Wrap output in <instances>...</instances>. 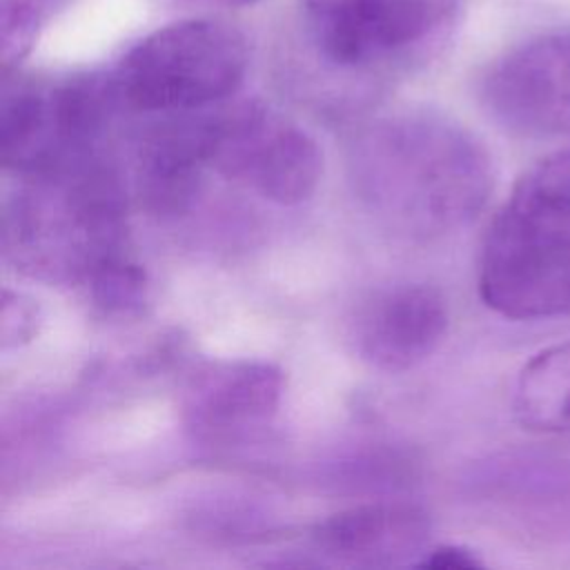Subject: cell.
Wrapping results in <instances>:
<instances>
[{
	"label": "cell",
	"instance_id": "e0dca14e",
	"mask_svg": "<svg viewBox=\"0 0 570 570\" xmlns=\"http://www.w3.org/2000/svg\"><path fill=\"white\" fill-rule=\"evenodd\" d=\"M419 568H481L483 561L470 550V548H463V546H454V543H448V546H436V548H430L423 552V557L414 563Z\"/></svg>",
	"mask_w": 570,
	"mask_h": 570
},
{
	"label": "cell",
	"instance_id": "30bf717a",
	"mask_svg": "<svg viewBox=\"0 0 570 570\" xmlns=\"http://www.w3.org/2000/svg\"><path fill=\"white\" fill-rule=\"evenodd\" d=\"M448 305L430 285H399L374 296L356 318L361 358L383 372H405L423 363L443 341Z\"/></svg>",
	"mask_w": 570,
	"mask_h": 570
},
{
	"label": "cell",
	"instance_id": "ba28073f",
	"mask_svg": "<svg viewBox=\"0 0 570 570\" xmlns=\"http://www.w3.org/2000/svg\"><path fill=\"white\" fill-rule=\"evenodd\" d=\"M479 296L512 321L570 316V245L492 223L481 247Z\"/></svg>",
	"mask_w": 570,
	"mask_h": 570
},
{
	"label": "cell",
	"instance_id": "d6986e66",
	"mask_svg": "<svg viewBox=\"0 0 570 570\" xmlns=\"http://www.w3.org/2000/svg\"><path fill=\"white\" fill-rule=\"evenodd\" d=\"M256 2L258 0H174V4L183 9H240Z\"/></svg>",
	"mask_w": 570,
	"mask_h": 570
},
{
	"label": "cell",
	"instance_id": "5b68a950",
	"mask_svg": "<svg viewBox=\"0 0 570 570\" xmlns=\"http://www.w3.org/2000/svg\"><path fill=\"white\" fill-rule=\"evenodd\" d=\"M463 7L465 0H301L298 29L323 65L383 73L439 56Z\"/></svg>",
	"mask_w": 570,
	"mask_h": 570
},
{
	"label": "cell",
	"instance_id": "3957f363",
	"mask_svg": "<svg viewBox=\"0 0 570 570\" xmlns=\"http://www.w3.org/2000/svg\"><path fill=\"white\" fill-rule=\"evenodd\" d=\"M249 67L245 33L218 18H187L138 40L109 71L122 109L200 111L227 100Z\"/></svg>",
	"mask_w": 570,
	"mask_h": 570
},
{
	"label": "cell",
	"instance_id": "6da1fadb",
	"mask_svg": "<svg viewBox=\"0 0 570 570\" xmlns=\"http://www.w3.org/2000/svg\"><path fill=\"white\" fill-rule=\"evenodd\" d=\"M350 165L363 205L412 238L468 227L494 183L485 145L465 125L432 109H401L372 122L356 138Z\"/></svg>",
	"mask_w": 570,
	"mask_h": 570
},
{
	"label": "cell",
	"instance_id": "8992f818",
	"mask_svg": "<svg viewBox=\"0 0 570 570\" xmlns=\"http://www.w3.org/2000/svg\"><path fill=\"white\" fill-rule=\"evenodd\" d=\"M200 129L209 169L272 203L298 205L321 180L323 154L316 140L261 100L200 109Z\"/></svg>",
	"mask_w": 570,
	"mask_h": 570
},
{
	"label": "cell",
	"instance_id": "7a4b0ae2",
	"mask_svg": "<svg viewBox=\"0 0 570 570\" xmlns=\"http://www.w3.org/2000/svg\"><path fill=\"white\" fill-rule=\"evenodd\" d=\"M22 178L2 216V247L16 267L87 285L102 265L129 254L122 194L98 160Z\"/></svg>",
	"mask_w": 570,
	"mask_h": 570
},
{
	"label": "cell",
	"instance_id": "5bb4252c",
	"mask_svg": "<svg viewBox=\"0 0 570 570\" xmlns=\"http://www.w3.org/2000/svg\"><path fill=\"white\" fill-rule=\"evenodd\" d=\"M503 205L570 236V147L528 167Z\"/></svg>",
	"mask_w": 570,
	"mask_h": 570
},
{
	"label": "cell",
	"instance_id": "7c38bea8",
	"mask_svg": "<svg viewBox=\"0 0 570 570\" xmlns=\"http://www.w3.org/2000/svg\"><path fill=\"white\" fill-rule=\"evenodd\" d=\"M209 169L200 114L183 111L151 127L138 147V194L156 214L185 212Z\"/></svg>",
	"mask_w": 570,
	"mask_h": 570
},
{
	"label": "cell",
	"instance_id": "4fadbf2b",
	"mask_svg": "<svg viewBox=\"0 0 570 570\" xmlns=\"http://www.w3.org/2000/svg\"><path fill=\"white\" fill-rule=\"evenodd\" d=\"M512 412L528 430L570 434V341L539 350L521 367Z\"/></svg>",
	"mask_w": 570,
	"mask_h": 570
},
{
	"label": "cell",
	"instance_id": "277c9868",
	"mask_svg": "<svg viewBox=\"0 0 570 570\" xmlns=\"http://www.w3.org/2000/svg\"><path fill=\"white\" fill-rule=\"evenodd\" d=\"M122 109L107 73L60 78L2 71L0 158L4 169L40 176L96 160L98 142Z\"/></svg>",
	"mask_w": 570,
	"mask_h": 570
},
{
	"label": "cell",
	"instance_id": "ac0fdd59",
	"mask_svg": "<svg viewBox=\"0 0 570 570\" xmlns=\"http://www.w3.org/2000/svg\"><path fill=\"white\" fill-rule=\"evenodd\" d=\"M0 2H9V4H16L20 9H27L31 13H36L38 18H42L45 22L56 13L60 11L62 7L69 4V0H0Z\"/></svg>",
	"mask_w": 570,
	"mask_h": 570
},
{
	"label": "cell",
	"instance_id": "8fae6325",
	"mask_svg": "<svg viewBox=\"0 0 570 570\" xmlns=\"http://www.w3.org/2000/svg\"><path fill=\"white\" fill-rule=\"evenodd\" d=\"M428 514L407 503H376L338 512L314 528L316 548L350 566H392L425 552Z\"/></svg>",
	"mask_w": 570,
	"mask_h": 570
},
{
	"label": "cell",
	"instance_id": "52a82bcc",
	"mask_svg": "<svg viewBox=\"0 0 570 570\" xmlns=\"http://www.w3.org/2000/svg\"><path fill=\"white\" fill-rule=\"evenodd\" d=\"M479 100L514 136H570V27L532 33L499 53L481 73Z\"/></svg>",
	"mask_w": 570,
	"mask_h": 570
},
{
	"label": "cell",
	"instance_id": "9a60e30c",
	"mask_svg": "<svg viewBox=\"0 0 570 570\" xmlns=\"http://www.w3.org/2000/svg\"><path fill=\"white\" fill-rule=\"evenodd\" d=\"M85 287L105 314H131L147 301V274L129 254L102 265Z\"/></svg>",
	"mask_w": 570,
	"mask_h": 570
},
{
	"label": "cell",
	"instance_id": "9c48e42d",
	"mask_svg": "<svg viewBox=\"0 0 570 570\" xmlns=\"http://www.w3.org/2000/svg\"><path fill=\"white\" fill-rule=\"evenodd\" d=\"M283 399V372L267 361H214L183 394V421L203 443L232 445L265 430Z\"/></svg>",
	"mask_w": 570,
	"mask_h": 570
},
{
	"label": "cell",
	"instance_id": "2e32d148",
	"mask_svg": "<svg viewBox=\"0 0 570 570\" xmlns=\"http://www.w3.org/2000/svg\"><path fill=\"white\" fill-rule=\"evenodd\" d=\"M40 325H42V312L33 298L11 289L2 292L0 343L4 352L29 345L38 336Z\"/></svg>",
	"mask_w": 570,
	"mask_h": 570
}]
</instances>
